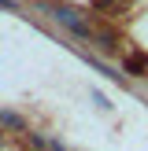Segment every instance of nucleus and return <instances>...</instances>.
<instances>
[{"label":"nucleus","mask_w":148,"mask_h":151,"mask_svg":"<svg viewBox=\"0 0 148 151\" xmlns=\"http://www.w3.org/2000/svg\"><path fill=\"white\" fill-rule=\"evenodd\" d=\"M52 15H56V19L63 22V26H70L74 33H81V37H89V26H85V22L78 19V11H74V7H52Z\"/></svg>","instance_id":"f257e3e1"},{"label":"nucleus","mask_w":148,"mask_h":151,"mask_svg":"<svg viewBox=\"0 0 148 151\" xmlns=\"http://www.w3.org/2000/svg\"><path fill=\"white\" fill-rule=\"evenodd\" d=\"M0 122H4V125H15V129H22V125H26V122H22L19 114H7V111L0 114Z\"/></svg>","instance_id":"f03ea898"},{"label":"nucleus","mask_w":148,"mask_h":151,"mask_svg":"<svg viewBox=\"0 0 148 151\" xmlns=\"http://www.w3.org/2000/svg\"><path fill=\"white\" fill-rule=\"evenodd\" d=\"M126 70H130V74H141V70H144V59H126Z\"/></svg>","instance_id":"7ed1b4c3"},{"label":"nucleus","mask_w":148,"mask_h":151,"mask_svg":"<svg viewBox=\"0 0 148 151\" xmlns=\"http://www.w3.org/2000/svg\"><path fill=\"white\" fill-rule=\"evenodd\" d=\"M0 137H4V133H0Z\"/></svg>","instance_id":"20e7f679"}]
</instances>
